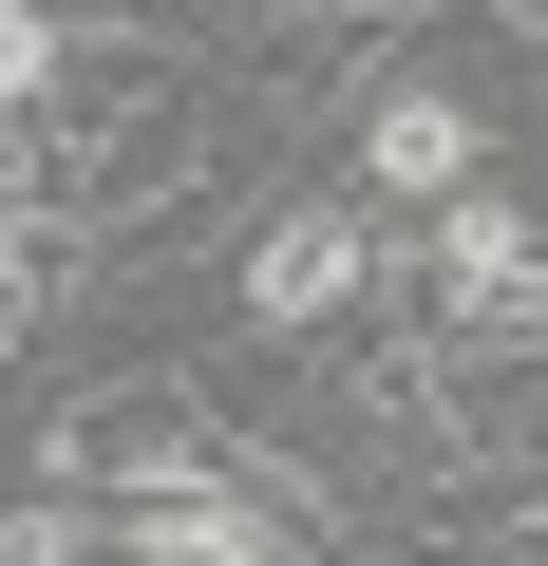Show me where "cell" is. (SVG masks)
<instances>
[{
  "mask_svg": "<svg viewBox=\"0 0 548 566\" xmlns=\"http://www.w3.org/2000/svg\"><path fill=\"white\" fill-rule=\"evenodd\" d=\"M227 303L265 340H341L360 303H397V245H379V189H303V208H265L246 227V283Z\"/></svg>",
  "mask_w": 548,
  "mask_h": 566,
  "instance_id": "cell-2",
  "label": "cell"
},
{
  "mask_svg": "<svg viewBox=\"0 0 548 566\" xmlns=\"http://www.w3.org/2000/svg\"><path fill=\"white\" fill-rule=\"evenodd\" d=\"M492 20H510V39H548V0H492Z\"/></svg>",
  "mask_w": 548,
  "mask_h": 566,
  "instance_id": "cell-6",
  "label": "cell"
},
{
  "mask_svg": "<svg viewBox=\"0 0 548 566\" xmlns=\"http://www.w3.org/2000/svg\"><path fill=\"white\" fill-rule=\"evenodd\" d=\"M416 322L435 340H473V359H548V227L529 208H492V189H454L435 227H416Z\"/></svg>",
  "mask_w": 548,
  "mask_h": 566,
  "instance_id": "cell-1",
  "label": "cell"
},
{
  "mask_svg": "<svg viewBox=\"0 0 548 566\" xmlns=\"http://www.w3.org/2000/svg\"><path fill=\"white\" fill-rule=\"evenodd\" d=\"M473 151H492V133H473V95H435V76H397V95L360 114V189H379V208H454V189H473Z\"/></svg>",
  "mask_w": 548,
  "mask_h": 566,
  "instance_id": "cell-3",
  "label": "cell"
},
{
  "mask_svg": "<svg viewBox=\"0 0 548 566\" xmlns=\"http://www.w3.org/2000/svg\"><path fill=\"white\" fill-rule=\"evenodd\" d=\"M0 566H76V472H39V491H20V528H0Z\"/></svg>",
  "mask_w": 548,
  "mask_h": 566,
  "instance_id": "cell-5",
  "label": "cell"
},
{
  "mask_svg": "<svg viewBox=\"0 0 548 566\" xmlns=\"http://www.w3.org/2000/svg\"><path fill=\"white\" fill-rule=\"evenodd\" d=\"M133 566H303V547H285V491H265V472H227V491L133 510Z\"/></svg>",
  "mask_w": 548,
  "mask_h": 566,
  "instance_id": "cell-4",
  "label": "cell"
}]
</instances>
